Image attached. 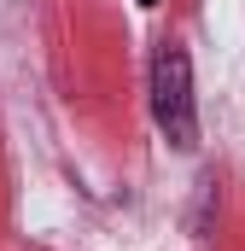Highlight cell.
<instances>
[{
    "label": "cell",
    "mask_w": 245,
    "mask_h": 251,
    "mask_svg": "<svg viewBox=\"0 0 245 251\" xmlns=\"http://www.w3.org/2000/svg\"><path fill=\"white\" fill-rule=\"evenodd\" d=\"M152 117H158V128H164V140H170V146H181V152L198 146L193 59H187V47H175V41H164V47L152 53Z\"/></svg>",
    "instance_id": "1"
},
{
    "label": "cell",
    "mask_w": 245,
    "mask_h": 251,
    "mask_svg": "<svg viewBox=\"0 0 245 251\" xmlns=\"http://www.w3.org/2000/svg\"><path fill=\"white\" fill-rule=\"evenodd\" d=\"M140 6H158V0H140Z\"/></svg>",
    "instance_id": "2"
}]
</instances>
